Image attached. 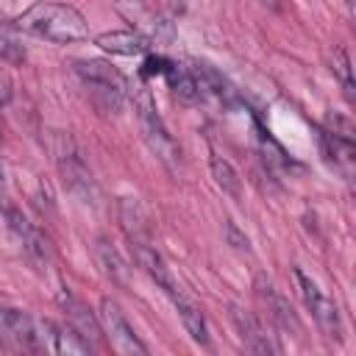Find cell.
I'll return each mask as SVG.
<instances>
[{
  "label": "cell",
  "mask_w": 356,
  "mask_h": 356,
  "mask_svg": "<svg viewBox=\"0 0 356 356\" xmlns=\"http://www.w3.org/2000/svg\"><path fill=\"white\" fill-rule=\"evenodd\" d=\"M14 25L19 33H28L53 44H72V42L89 39L86 17L75 6L56 3V0H39L28 6L22 14L14 17Z\"/></svg>",
  "instance_id": "6da1fadb"
},
{
  "label": "cell",
  "mask_w": 356,
  "mask_h": 356,
  "mask_svg": "<svg viewBox=\"0 0 356 356\" xmlns=\"http://www.w3.org/2000/svg\"><path fill=\"white\" fill-rule=\"evenodd\" d=\"M128 95H131V103H134V111H136V120H139V131H142L145 145L150 147V153L170 172H178V167H181V147L172 139V134L167 131V125H164V120L159 114L156 97L150 95L147 83L145 81H136Z\"/></svg>",
  "instance_id": "7a4b0ae2"
},
{
  "label": "cell",
  "mask_w": 356,
  "mask_h": 356,
  "mask_svg": "<svg viewBox=\"0 0 356 356\" xmlns=\"http://www.w3.org/2000/svg\"><path fill=\"white\" fill-rule=\"evenodd\" d=\"M50 153H53V161H56V170L67 186V192H72L81 203H89L95 206L97 200V184L92 178V170L78 147V142L67 134V131H53L50 134Z\"/></svg>",
  "instance_id": "3957f363"
},
{
  "label": "cell",
  "mask_w": 356,
  "mask_h": 356,
  "mask_svg": "<svg viewBox=\"0 0 356 356\" xmlns=\"http://www.w3.org/2000/svg\"><path fill=\"white\" fill-rule=\"evenodd\" d=\"M75 72L83 81V86L89 92V100L100 114H120L122 111L125 97H128V86H125V78L108 61L78 58Z\"/></svg>",
  "instance_id": "277c9868"
},
{
  "label": "cell",
  "mask_w": 356,
  "mask_h": 356,
  "mask_svg": "<svg viewBox=\"0 0 356 356\" xmlns=\"http://www.w3.org/2000/svg\"><path fill=\"white\" fill-rule=\"evenodd\" d=\"M292 275H295V284H298V292L306 303V309L312 312L317 328L323 331L325 339H339L342 337V317H339V309L337 303L317 286V281L312 275H306L300 267H292Z\"/></svg>",
  "instance_id": "5b68a950"
},
{
  "label": "cell",
  "mask_w": 356,
  "mask_h": 356,
  "mask_svg": "<svg viewBox=\"0 0 356 356\" xmlns=\"http://www.w3.org/2000/svg\"><path fill=\"white\" fill-rule=\"evenodd\" d=\"M0 348L42 353V325L19 309L0 306Z\"/></svg>",
  "instance_id": "8992f818"
},
{
  "label": "cell",
  "mask_w": 356,
  "mask_h": 356,
  "mask_svg": "<svg viewBox=\"0 0 356 356\" xmlns=\"http://www.w3.org/2000/svg\"><path fill=\"white\" fill-rule=\"evenodd\" d=\"M97 320H100V328L103 334L108 337V342L120 350V353H136V356H147V345L139 339V334L134 331V325L128 323L125 312L120 309L117 300L111 298H103L100 300V312H97Z\"/></svg>",
  "instance_id": "52a82bcc"
},
{
  "label": "cell",
  "mask_w": 356,
  "mask_h": 356,
  "mask_svg": "<svg viewBox=\"0 0 356 356\" xmlns=\"http://www.w3.org/2000/svg\"><path fill=\"white\" fill-rule=\"evenodd\" d=\"M114 8L117 14L131 25V31L147 36L153 44L161 42V39H170L172 28H170V19L161 17L150 3L145 0H114Z\"/></svg>",
  "instance_id": "ba28073f"
},
{
  "label": "cell",
  "mask_w": 356,
  "mask_h": 356,
  "mask_svg": "<svg viewBox=\"0 0 356 356\" xmlns=\"http://www.w3.org/2000/svg\"><path fill=\"white\" fill-rule=\"evenodd\" d=\"M3 214H6V222H8L11 234L17 236V242H19V248H22V253H25V259H28L36 270H47L50 248H47L44 234H42L19 209H14V206H6Z\"/></svg>",
  "instance_id": "9c48e42d"
},
{
  "label": "cell",
  "mask_w": 356,
  "mask_h": 356,
  "mask_svg": "<svg viewBox=\"0 0 356 356\" xmlns=\"http://www.w3.org/2000/svg\"><path fill=\"white\" fill-rule=\"evenodd\" d=\"M253 289H256V298L264 303L270 320H273L278 328H284V331H289V328H292V331H300L298 314L292 312L289 300L275 289V284H273L264 273H256V278H253Z\"/></svg>",
  "instance_id": "30bf717a"
},
{
  "label": "cell",
  "mask_w": 356,
  "mask_h": 356,
  "mask_svg": "<svg viewBox=\"0 0 356 356\" xmlns=\"http://www.w3.org/2000/svg\"><path fill=\"white\" fill-rule=\"evenodd\" d=\"M231 323H234L245 350H250V353H278V345L270 339V334L264 331L261 320L253 312L231 303Z\"/></svg>",
  "instance_id": "8fae6325"
},
{
  "label": "cell",
  "mask_w": 356,
  "mask_h": 356,
  "mask_svg": "<svg viewBox=\"0 0 356 356\" xmlns=\"http://www.w3.org/2000/svg\"><path fill=\"white\" fill-rule=\"evenodd\" d=\"M58 303H61V309H64V314H67V323H70V325H72L89 345H95V342L100 339L103 328H100L97 314L89 309V303L81 300L78 295H72L67 286L58 292Z\"/></svg>",
  "instance_id": "7c38bea8"
},
{
  "label": "cell",
  "mask_w": 356,
  "mask_h": 356,
  "mask_svg": "<svg viewBox=\"0 0 356 356\" xmlns=\"http://www.w3.org/2000/svg\"><path fill=\"white\" fill-rule=\"evenodd\" d=\"M42 325V348L50 350V353H67V356H81V353H89L92 345L67 323H53V320H39Z\"/></svg>",
  "instance_id": "4fadbf2b"
},
{
  "label": "cell",
  "mask_w": 356,
  "mask_h": 356,
  "mask_svg": "<svg viewBox=\"0 0 356 356\" xmlns=\"http://www.w3.org/2000/svg\"><path fill=\"white\" fill-rule=\"evenodd\" d=\"M317 142H320V153L323 159L345 178L350 181L353 175V159H356V147H353V139H345L328 128H317Z\"/></svg>",
  "instance_id": "5bb4252c"
},
{
  "label": "cell",
  "mask_w": 356,
  "mask_h": 356,
  "mask_svg": "<svg viewBox=\"0 0 356 356\" xmlns=\"http://www.w3.org/2000/svg\"><path fill=\"white\" fill-rule=\"evenodd\" d=\"M131 250H134L136 264L150 275V281H153L164 295H170V292L178 286V284H175V278H172V273H170V267H167V261H164V259H161V253L156 250L153 239L131 242Z\"/></svg>",
  "instance_id": "9a60e30c"
},
{
  "label": "cell",
  "mask_w": 356,
  "mask_h": 356,
  "mask_svg": "<svg viewBox=\"0 0 356 356\" xmlns=\"http://www.w3.org/2000/svg\"><path fill=\"white\" fill-rule=\"evenodd\" d=\"M95 44L111 56H128V58L153 53V42L136 31H106L95 36Z\"/></svg>",
  "instance_id": "2e32d148"
},
{
  "label": "cell",
  "mask_w": 356,
  "mask_h": 356,
  "mask_svg": "<svg viewBox=\"0 0 356 356\" xmlns=\"http://www.w3.org/2000/svg\"><path fill=\"white\" fill-rule=\"evenodd\" d=\"M170 300H172V306H175V312H178V317H181V323H184V328H186V334L197 342V345H209V325H206V317H203V309L181 289V286H175L170 295H167Z\"/></svg>",
  "instance_id": "e0dca14e"
},
{
  "label": "cell",
  "mask_w": 356,
  "mask_h": 356,
  "mask_svg": "<svg viewBox=\"0 0 356 356\" xmlns=\"http://www.w3.org/2000/svg\"><path fill=\"white\" fill-rule=\"evenodd\" d=\"M189 70H192V75H195V81H197L203 97L209 95V97L220 100L222 106L236 103V92H234V86H231V83L225 81V75L217 72L211 64H206V61H192Z\"/></svg>",
  "instance_id": "ac0fdd59"
},
{
  "label": "cell",
  "mask_w": 356,
  "mask_h": 356,
  "mask_svg": "<svg viewBox=\"0 0 356 356\" xmlns=\"http://www.w3.org/2000/svg\"><path fill=\"white\" fill-rule=\"evenodd\" d=\"M161 78L167 81V86H170V92L175 95L178 103H184V106H195V103L203 100L200 86H197V81H195V75H192L189 67H184V64H178V61H170Z\"/></svg>",
  "instance_id": "d6986e66"
},
{
  "label": "cell",
  "mask_w": 356,
  "mask_h": 356,
  "mask_svg": "<svg viewBox=\"0 0 356 356\" xmlns=\"http://www.w3.org/2000/svg\"><path fill=\"white\" fill-rule=\"evenodd\" d=\"M120 220H122V228H125L128 242L153 239V234H150V222H147L142 206L136 203V197H122V200H120Z\"/></svg>",
  "instance_id": "ffe728a7"
},
{
  "label": "cell",
  "mask_w": 356,
  "mask_h": 356,
  "mask_svg": "<svg viewBox=\"0 0 356 356\" xmlns=\"http://www.w3.org/2000/svg\"><path fill=\"white\" fill-rule=\"evenodd\" d=\"M211 178H214V184L225 192V195H231L234 200H239L242 197V181H239V172L234 170V164L228 161V159H222V156H217V153H211Z\"/></svg>",
  "instance_id": "44dd1931"
},
{
  "label": "cell",
  "mask_w": 356,
  "mask_h": 356,
  "mask_svg": "<svg viewBox=\"0 0 356 356\" xmlns=\"http://www.w3.org/2000/svg\"><path fill=\"white\" fill-rule=\"evenodd\" d=\"M95 253H97V261L103 264L106 275H108L114 284L125 286V284H128V267H125L122 256L117 253V248H114L108 239H97V248H95Z\"/></svg>",
  "instance_id": "7402d4cb"
},
{
  "label": "cell",
  "mask_w": 356,
  "mask_h": 356,
  "mask_svg": "<svg viewBox=\"0 0 356 356\" xmlns=\"http://www.w3.org/2000/svg\"><path fill=\"white\" fill-rule=\"evenodd\" d=\"M0 58L11 61V64H19L25 58V47L19 42V31H17L14 19H6V17H0Z\"/></svg>",
  "instance_id": "603a6c76"
},
{
  "label": "cell",
  "mask_w": 356,
  "mask_h": 356,
  "mask_svg": "<svg viewBox=\"0 0 356 356\" xmlns=\"http://www.w3.org/2000/svg\"><path fill=\"white\" fill-rule=\"evenodd\" d=\"M331 70L339 75V81H342V86H345V95H348V97H353V72H350V58H348L345 47H334Z\"/></svg>",
  "instance_id": "cb8c5ba5"
},
{
  "label": "cell",
  "mask_w": 356,
  "mask_h": 356,
  "mask_svg": "<svg viewBox=\"0 0 356 356\" xmlns=\"http://www.w3.org/2000/svg\"><path fill=\"white\" fill-rule=\"evenodd\" d=\"M225 239H228V245H234L236 250H245V253L250 250V242H248V236H245V234H242V231H239V228H236L231 220L225 222Z\"/></svg>",
  "instance_id": "d4e9b609"
},
{
  "label": "cell",
  "mask_w": 356,
  "mask_h": 356,
  "mask_svg": "<svg viewBox=\"0 0 356 356\" xmlns=\"http://www.w3.org/2000/svg\"><path fill=\"white\" fill-rule=\"evenodd\" d=\"M11 100V81L6 75H0V108Z\"/></svg>",
  "instance_id": "484cf974"
},
{
  "label": "cell",
  "mask_w": 356,
  "mask_h": 356,
  "mask_svg": "<svg viewBox=\"0 0 356 356\" xmlns=\"http://www.w3.org/2000/svg\"><path fill=\"white\" fill-rule=\"evenodd\" d=\"M8 206V186H6V170H3V159H0V209Z\"/></svg>",
  "instance_id": "4316f807"
},
{
  "label": "cell",
  "mask_w": 356,
  "mask_h": 356,
  "mask_svg": "<svg viewBox=\"0 0 356 356\" xmlns=\"http://www.w3.org/2000/svg\"><path fill=\"white\" fill-rule=\"evenodd\" d=\"M261 6H267V8H278V0H259Z\"/></svg>",
  "instance_id": "83f0119b"
}]
</instances>
